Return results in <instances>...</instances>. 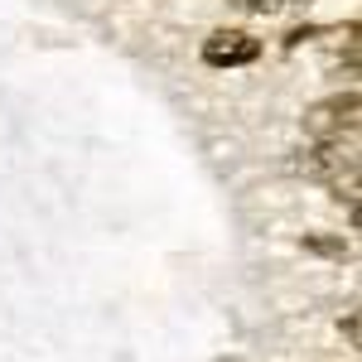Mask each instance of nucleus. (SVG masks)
<instances>
[{
    "label": "nucleus",
    "instance_id": "obj_1",
    "mask_svg": "<svg viewBox=\"0 0 362 362\" xmlns=\"http://www.w3.org/2000/svg\"><path fill=\"white\" fill-rule=\"evenodd\" d=\"M290 169L305 174L309 184H324L329 194L348 198V208H358V174H362L358 140H309L290 160Z\"/></svg>",
    "mask_w": 362,
    "mask_h": 362
},
{
    "label": "nucleus",
    "instance_id": "obj_2",
    "mask_svg": "<svg viewBox=\"0 0 362 362\" xmlns=\"http://www.w3.org/2000/svg\"><path fill=\"white\" fill-rule=\"evenodd\" d=\"M358 131H362L358 87H343V92L314 102V107L305 112V136L309 140H358Z\"/></svg>",
    "mask_w": 362,
    "mask_h": 362
},
{
    "label": "nucleus",
    "instance_id": "obj_3",
    "mask_svg": "<svg viewBox=\"0 0 362 362\" xmlns=\"http://www.w3.org/2000/svg\"><path fill=\"white\" fill-rule=\"evenodd\" d=\"M261 58V39L247 29H213L203 39V63L208 68H251Z\"/></svg>",
    "mask_w": 362,
    "mask_h": 362
},
{
    "label": "nucleus",
    "instance_id": "obj_4",
    "mask_svg": "<svg viewBox=\"0 0 362 362\" xmlns=\"http://www.w3.org/2000/svg\"><path fill=\"white\" fill-rule=\"evenodd\" d=\"M358 34H362V25L348 20V25H338L334 39H329V68L343 73V78H358Z\"/></svg>",
    "mask_w": 362,
    "mask_h": 362
},
{
    "label": "nucleus",
    "instance_id": "obj_5",
    "mask_svg": "<svg viewBox=\"0 0 362 362\" xmlns=\"http://www.w3.org/2000/svg\"><path fill=\"white\" fill-rule=\"evenodd\" d=\"M242 15H280V10H290V5H309V0H232Z\"/></svg>",
    "mask_w": 362,
    "mask_h": 362
},
{
    "label": "nucleus",
    "instance_id": "obj_6",
    "mask_svg": "<svg viewBox=\"0 0 362 362\" xmlns=\"http://www.w3.org/2000/svg\"><path fill=\"white\" fill-rule=\"evenodd\" d=\"M305 251H319V256H334V261H343V256H348V247H343V242H324V237H305Z\"/></svg>",
    "mask_w": 362,
    "mask_h": 362
}]
</instances>
